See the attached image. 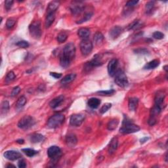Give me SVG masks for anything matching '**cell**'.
Listing matches in <instances>:
<instances>
[{
    "mask_svg": "<svg viewBox=\"0 0 168 168\" xmlns=\"http://www.w3.org/2000/svg\"><path fill=\"white\" fill-rule=\"evenodd\" d=\"M16 23V20L13 18H9L7 20L6 22V27L8 29L12 28L15 26Z\"/></svg>",
    "mask_w": 168,
    "mask_h": 168,
    "instance_id": "74e56055",
    "label": "cell"
},
{
    "mask_svg": "<svg viewBox=\"0 0 168 168\" xmlns=\"http://www.w3.org/2000/svg\"><path fill=\"white\" fill-rule=\"evenodd\" d=\"M36 124L34 118L30 116H24L19 120L18 127L21 130H26L32 127Z\"/></svg>",
    "mask_w": 168,
    "mask_h": 168,
    "instance_id": "8992f818",
    "label": "cell"
},
{
    "mask_svg": "<svg viewBox=\"0 0 168 168\" xmlns=\"http://www.w3.org/2000/svg\"><path fill=\"white\" fill-rule=\"evenodd\" d=\"M3 156H4L6 159H7L9 160L14 161L22 158V154L19 152H18V151L8 150L4 152V154H3Z\"/></svg>",
    "mask_w": 168,
    "mask_h": 168,
    "instance_id": "7c38bea8",
    "label": "cell"
},
{
    "mask_svg": "<svg viewBox=\"0 0 168 168\" xmlns=\"http://www.w3.org/2000/svg\"><path fill=\"white\" fill-rule=\"evenodd\" d=\"M75 47L73 43H68L63 47L60 55V64L62 68H67L70 65L75 57Z\"/></svg>",
    "mask_w": 168,
    "mask_h": 168,
    "instance_id": "6da1fadb",
    "label": "cell"
},
{
    "mask_svg": "<svg viewBox=\"0 0 168 168\" xmlns=\"http://www.w3.org/2000/svg\"><path fill=\"white\" fill-rule=\"evenodd\" d=\"M59 5H60V2L58 1H52L48 4L47 8V13H55L56 10H57Z\"/></svg>",
    "mask_w": 168,
    "mask_h": 168,
    "instance_id": "7402d4cb",
    "label": "cell"
},
{
    "mask_svg": "<svg viewBox=\"0 0 168 168\" xmlns=\"http://www.w3.org/2000/svg\"><path fill=\"white\" fill-rule=\"evenodd\" d=\"M93 13H91V12H88V13H86L84 15V16H83V18H82L81 20H80V21H78L77 22V24H82V23H84L85 22H87L89 20H90L91 18L92 17V16H93Z\"/></svg>",
    "mask_w": 168,
    "mask_h": 168,
    "instance_id": "4dcf8cb0",
    "label": "cell"
},
{
    "mask_svg": "<svg viewBox=\"0 0 168 168\" xmlns=\"http://www.w3.org/2000/svg\"><path fill=\"white\" fill-rule=\"evenodd\" d=\"M162 108L160 107L159 106H157V105L155 104L150 110V116L157 118V116L160 114L161 111H162Z\"/></svg>",
    "mask_w": 168,
    "mask_h": 168,
    "instance_id": "f546056e",
    "label": "cell"
},
{
    "mask_svg": "<svg viewBox=\"0 0 168 168\" xmlns=\"http://www.w3.org/2000/svg\"><path fill=\"white\" fill-rule=\"evenodd\" d=\"M70 11L74 15H80L85 9L83 3L81 1H73L70 5Z\"/></svg>",
    "mask_w": 168,
    "mask_h": 168,
    "instance_id": "8fae6325",
    "label": "cell"
},
{
    "mask_svg": "<svg viewBox=\"0 0 168 168\" xmlns=\"http://www.w3.org/2000/svg\"><path fill=\"white\" fill-rule=\"evenodd\" d=\"M139 104V98L137 97H131L128 102V108L130 111H135Z\"/></svg>",
    "mask_w": 168,
    "mask_h": 168,
    "instance_id": "d6986e66",
    "label": "cell"
},
{
    "mask_svg": "<svg viewBox=\"0 0 168 168\" xmlns=\"http://www.w3.org/2000/svg\"><path fill=\"white\" fill-rule=\"evenodd\" d=\"M149 139V137H143V138H142V139H141V140H140V141H141V144H143V143H144L145 142H147V141Z\"/></svg>",
    "mask_w": 168,
    "mask_h": 168,
    "instance_id": "681fc988",
    "label": "cell"
},
{
    "mask_svg": "<svg viewBox=\"0 0 168 168\" xmlns=\"http://www.w3.org/2000/svg\"><path fill=\"white\" fill-rule=\"evenodd\" d=\"M123 29L121 27L119 26H114L113 28H112L111 30H110V37L112 39H115L118 38L119 36H120V34L122 33Z\"/></svg>",
    "mask_w": 168,
    "mask_h": 168,
    "instance_id": "9a60e30c",
    "label": "cell"
},
{
    "mask_svg": "<svg viewBox=\"0 0 168 168\" xmlns=\"http://www.w3.org/2000/svg\"><path fill=\"white\" fill-rule=\"evenodd\" d=\"M103 64V62L102 61V58L99 55H96L94 56L93 58L90 62H87L85 65V70L87 71H90L91 69L93 68L94 67H97L101 66Z\"/></svg>",
    "mask_w": 168,
    "mask_h": 168,
    "instance_id": "9c48e42d",
    "label": "cell"
},
{
    "mask_svg": "<svg viewBox=\"0 0 168 168\" xmlns=\"http://www.w3.org/2000/svg\"><path fill=\"white\" fill-rule=\"evenodd\" d=\"M153 37L154 38H155L156 39H162L164 38V34L162 32L156 31L153 34Z\"/></svg>",
    "mask_w": 168,
    "mask_h": 168,
    "instance_id": "b9f144b4",
    "label": "cell"
},
{
    "mask_svg": "<svg viewBox=\"0 0 168 168\" xmlns=\"http://www.w3.org/2000/svg\"><path fill=\"white\" fill-rule=\"evenodd\" d=\"M67 38H68V35L66 34L65 32H61L58 34L57 38V40L58 43L61 44V43H63V42L67 41Z\"/></svg>",
    "mask_w": 168,
    "mask_h": 168,
    "instance_id": "d6a6232c",
    "label": "cell"
},
{
    "mask_svg": "<svg viewBox=\"0 0 168 168\" xmlns=\"http://www.w3.org/2000/svg\"><path fill=\"white\" fill-rule=\"evenodd\" d=\"M112 107V104L111 103H106L103 105V107L101 108L100 109V113L103 114L105 112L110 109V108Z\"/></svg>",
    "mask_w": 168,
    "mask_h": 168,
    "instance_id": "ab89813d",
    "label": "cell"
},
{
    "mask_svg": "<svg viewBox=\"0 0 168 168\" xmlns=\"http://www.w3.org/2000/svg\"><path fill=\"white\" fill-rule=\"evenodd\" d=\"M30 34L33 38L39 39L41 38L42 32L41 29V23L39 21L32 22L29 26Z\"/></svg>",
    "mask_w": 168,
    "mask_h": 168,
    "instance_id": "277c9868",
    "label": "cell"
},
{
    "mask_svg": "<svg viewBox=\"0 0 168 168\" xmlns=\"http://www.w3.org/2000/svg\"><path fill=\"white\" fill-rule=\"evenodd\" d=\"M115 91L114 90H110L107 91H100L97 92L98 94H99V95H102V96H110V95H113Z\"/></svg>",
    "mask_w": 168,
    "mask_h": 168,
    "instance_id": "f35d334b",
    "label": "cell"
},
{
    "mask_svg": "<svg viewBox=\"0 0 168 168\" xmlns=\"http://www.w3.org/2000/svg\"><path fill=\"white\" fill-rule=\"evenodd\" d=\"M6 167H15V166H13V165H12V164H8V165H7V166H6Z\"/></svg>",
    "mask_w": 168,
    "mask_h": 168,
    "instance_id": "816d5d0a",
    "label": "cell"
},
{
    "mask_svg": "<svg viewBox=\"0 0 168 168\" xmlns=\"http://www.w3.org/2000/svg\"><path fill=\"white\" fill-rule=\"evenodd\" d=\"M75 77H76V75L75 74H68L66 76H64L63 78L62 79L61 81V83L62 85H67L71 83L72 81H73Z\"/></svg>",
    "mask_w": 168,
    "mask_h": 168,
    "instance_id": "d4e9b609",
    "label": "cell"
},
{
    "mask_svg": "<svg viewBox=\"0 0 168 168\" xmlns=\"http://www.w3.org/2000/svg\"><path fill=\"white\" fill-rule=\"evenodd\" d=\"M118 124H119V120H118V119H116V118H115V119L111 120L107 125L108 130L110 131H113L114 130H116V127L118 126Z\"/></svg>",
    "mask_w": 168,
    "mask_h": 168,
    "instance_id": "f1b7e54d",
    "label": "cell"
},
{
    "mask_svg": "<svg viewBox=\"0 0 168 168\" xmlns=\"http://www.w3.org/2000/svg\"><path fill=\"white\" fill-rule=\"evenodd\" d=\"M9 110V103L7 101H4L2 102L1 107V114H6Z\"/></svg>",
    "mask_w": 168,
    "mask_h": 168,
    "instance_id": "1f68e13d",
    "label": "cell"
},
{
    "mask_svg": "<svg viewBox=\"0 0 168 168\" xmlns=\"http://www.w3.org/2000/svg\"><path fill=\"white\" fill-rule=\"evenodd\" d=\"M78 35L80 38L84 39H86L90 36V29L87 28H81L79 29L78 31Z\"/></svg>",
    "mask_w": 168,
    "mask_h": 168,
    "instance_id": "603a6c76",
    "label": "cell"
},
{
    "mask_svg": "<svg viewBox=\"0 0 168 168\" xmlns=\"http://www.w3.org/2000/svg\"><path fill=\"white\" fill-rule=\"evenodd\" d=\"M27 103V99L24 96H21L20 97L16 103V109L20 110L24 107V105Z\"/></svg>",
    "mask_w": 168,
    "mask_h": 168,
    "instance_id": "83f0119b",
    "label": "cell"
},
{
    "mask_svg": "<svg viewBox=\"0 0 168 168\" xmlns=\"http://www.w3.org/2000/svg\"><path fill=\"white\" fill-rule=\"evenodd\" d=\"M87 104L89 105V107L95 109V108H97L98 107H99V105L101 104V101L97 98L93 97L88 100Z\"/></svg>",
    "mask_w": 168,
    "mask_h": 168,
    "instance_id": "cb8c5ba5",
    "label": "cell"
},
{
    "mask_svg": "<svg viewBox=\"0 0 168 168\" xmlns=\"http://www.w3.org/2000/svg\"><path fill=\"white\" fill-rule=\"evenodd\" d=\"M164 70H165V71L167 72V65H166L165 67H164Z\"/></svg>",
    "mask_w": 168,
    "mask_h": 168,
    "instance_id": "f5cc1de1",
    "label": "cell"
},
{
    "mask_svg": "<svg viewBox=\"0 0 168 168\" xmlns=\"http://www.w3.org/2000/svg\"><path fill=\"white\" fill-rule=\"evenodd\" d=\"M47 155L52 160V163H56L62 155L60 148L57 146H52L47 150Z\"/></svg>",
    "mask_w": 168,
    "mask_h": 168,
    "instance_id": "52a82bcc",
    "label": "cell"
},
{
    "mask_svg": "<svg viewBox=\"0 0 168 168\" xmlns=\"http://www.w3.org/2000/svg\"><path fill=\"white\" fill-rule=\"evenodd\" d=\"M50 75L52 77L56 79H58L62 76V74L61 73H57V72H50Z\"/></svg>",
    "mask_w": 168,
    "mask_h": 168,
    "instance_id": "c3c4849f",
    "label": "cell"
},
{
    "mask_svg": "<svg viewBox=\"0 0 168 168\" xmlns=\"http://www.w3.org/2000/svg\"><path fill=\"white\" fill-rule=\"evenodd\" d=\"M55 19V13H47V16H46L45 21V26L46 28H49L51 26V24L53 23Z\"/></svg>",
    "mask_w": 168,
    "mask_h": 168,
    "instance_id": "44dd1931",
    "label": "cell"
},
{
    "mask_svg": "<svg viewBox=\"0 0 168 168\" xmlns=\"http://www.w3.org/2000/svg\"><path fill=\"white\" fill-rule=\"evenodd\" d=\"M93 40L95 44L97 45H100L101 44H103V42L104 41V36L101 32H97L95 33V34L94 35Z\"/></svg>",
    "mask_w": 168,
    "mask_h": 168,
    "instance_id": "4316f807",
    "label": "cell"
},
{
    "mask_svg": "<svg viewBox=\"0 0 168 168\" xmlns=\"http://www.w3.org/2000/svg\"><path fill=\"white\" fill-rule=\"evenodd\" d=\"M159 65L160 61L158 60V59H154V60L148 62L147 64L144 65V69H146V70H151V69L156 68V67H158Z\"/></svg>",
    "mask_w": 168,
    "mask_h": 168,
    "instance_id": "484cf974",
    "label": "cell"
},
{
    "mask_svg": "<svg viewBox=\"0 0 168 168\" xmlns=\"http://www.w3.org/2000/svg\"><path fill=\"white\" fill-rule=\"evenodd\" d=\"M22 151L28 157L34 156L36 155V154H37L38 152V151H36L34 149H22Z\"/></svg>",
    "mask_w": 168,
    "mask_h": 168,
    "instance_id": "836d02e7",
    "label": "cell"
},
{
    "mask_svg": "<svg viewBox=\"0 0 168 168\" xmlns=\"http://www.w3.org/2000/svg\"><path fill=\"white\" fill-rule=\"evenodd\" d=\"M30 140L32 143H41L45 140V137L39 133H34L30 137Z\"/></svg>",
    "mask_w": 168,
    "mask_h": 168,
    "instance_id": "ffe728a7",
    "label": "cell"
},
{
    "mask_svg": "<svg viewBox=\"0 0 168 168\" xmlns=\"http://www.w3.org/2000/svg\"><path fill=\"white\" fill-rule=\"evenodd\" d=\"M85 119V116L81 114H72L70 119V124L71 126L74 127H79L83 123Z\"/></svg>",
    "mask_w": 168,
    "mask_h": 168,
    "instance_id": "30bf717a",
    "label": "cell"
},
{
    "mask_svg": "<svg viewBox=\"0 0 168 168\" xmlns=\"http://www.w3.org/2000/svg\"><path fill=\"white\" fill-rule=\"evenodd\" d=\"M16 45L21 48H27L29 47V44L26 41H19L16 44Z\"/></svg>",
    "mask_w": 168,
    "mask_h": 168,
    "instance_id": "60d3db41",
    "label": "cell"
},
{
    "mask_svg": "<svg viewBox=\"0 0 168 168\" xmlns=\"http://www.w3.org/2000/svg\"><path fill=\"white\" fill-rule=\"evenodd\" d=\"M154 5H155V1H149L148 2L146 6H145V10L147 13H150L152 12V9L154 7Z\"/></svg>",
    "mask_w": 168,
    "mask_h": 168,
    "instance_id": "8d00e7d4",
    "label": "cell"
},
{
    "mask_svg": "<svg viewBox=\"0 0 168 168\" xmlns=\"http://www.w3.org/2000/svg\"><path fill=\"white\" fill-rule=\"evenodd\" d=\"M118 60L116 58H112L109 61V63L108 64V72L110 76L113 77L116 74V68L118 66Z\"/></svg>",
    "mask_w": 168,
    "mask_h": 168,
    "instance_id": "4fadbf2b",
    "label": "cell"
},
{
    "mask_svg": "<svg viewBox=\"0 0 168 168\" xmlns=\"http://www.w3.org/2000/svg\"><path fill=\"white\" fill-rule=\"evenodd\" d=\"M64 100V95H60V96L55 97L53 99L51 100L50 103H49V107H50L53 109L57 108L59 105H60L62 102Z\"/></svg>",
    "mask_w": 168,
    "mask_h": 168,
    "instance_id": "e0dca14e",
    "label": "cell"
},
{
    "mask_svg": "<svg viewBox=\"0 0 168 168\" xmlns=\"http://www.w3.org/2000/svg\"><path fill=\"white\" fill-rule=\"evenodd\" d=\"M141 130L139 126L133 124L127 116H124L122 127L120 129V132L123 134H130L135 133Z\"/></svg>",
    "mask_w": 168,
    "mask_h": 168,
    "instance_id": "7a4b0ae2",
    "label": "cell"
},
{
    "mask_svg": "<svg viewBox=\"0 0 168 168\" xmlns=\"http://www.w3.org/2000/svg\"><path fill=\"white\" fill-rule=\"evenodd\" d=\"M139 23H140L139 20H135L134 21H133L129 26H128L127 29L129 30H135L140 26Z\"/></svg>",
    "mask_w": 168,
    "mask_h": 168,
    "instance_id": "d590c367",
    "label": "cell"
},
{
    "mask_svg": "<svg viewBox=\"0 0 168 168\" xmlns=\"http://www.w3.org/2000/svg\"><path fill=\"white\" fill-rule=\"evenodd\" d=\"M16 143H19V144H24V141L23 140V139H18V140H16Z\"/></svg>",
    "mask_w": 168,
    "mask_h": 168,
    "instance_id": "f907efd6",
    "label": "cell"
},
{
    "mask_svg": "<svg viewBox=\"0 0 168 168\" xmlns=\"http://www.w3.org/2000/svg\"><path fill=\"white\" fill-rule=\"evenodd\" d=\"M13 3H14V1H13V0H7V1H5V9L7 10V11H9V9H11L13 6Z\"/></svg>",
    "mask_w": 168,
    "mask_h": 168,
    "instance_id": "ee69618b",
    "label": "cell"
},
{
    "mask_svg": "<svg viewBox=\"0 0 168 168\" xmlns=\"http://www.w3.org/2000/svg\"><path fill=\"white\" fill-rule=\"evenodd\" d=\"M78 143V139L76 136L73 133H69L68 135L66 137V143L67 145L70 147H74Z\"/></svg>",
    "mask_w": 168,
    "mask_h": 168,
    "instance_id": "2e32d148",
    "label": "cell"
},
{
    "mask_svg": "<svg viewBox=\"0 0 168 168\" xmlns=\"http://www.w3.org/2000/svg\"><path fill=\"white\" fill-rule=\"evenodd\" d=\"M118 140L116 137H114L110 141L109 144V147H108V153L110 155L113 154L118 149Z\"/></svg>",
    "mask_w": 168,
    "mask_h": 168,
    "instance_id": "ac0fdd59",
    "label": "cell"
},
{
    "mask_svg": "<svg viewBox=\"0 0 168 168\" xmlns=\"http://www.w3.org/2000/svg\"><path fill=\"white\" fill-rule=\"evenodd\" d=\"M138 3H139V1H136V0H131V1H128L126 3V7H133L136 6Z\"/></svg>",
    "mask_w": 168,
    "mask_h": 168,
    "instance_id": "7bdbcfd3",
    "label": "cell"
},
{
    "mask_svg": "<svg viewBox=\"0 0 168 168\" xmlns=\"http://www.w3.org/2000/svg\"><path fill=\"white\" fill-rule=\"evenodd\" d=\"M16 78V75L14 74V72H9V73L7 74L6 75V78H5V82L7 84H9L10 82L13 81V80H15Z\"/></svg>",
    "mask_w": 168,
    "mask_h": 168,
    "instance_id": "e575fe53",
    "label": "cell"
},
{
    "mask_svg": "<svg viewBox=\"0 0 168 168\" xmlns=\"http://www.w3.org/2000/svg\"><path fill=\"white\" fill-rule=\"evenodd\" d=\"M65 120V116L62 114L57 113L51 116L47 121V127L50 129H55L60 127Z\"/></svg>",
    "mask_w": 168,
    "mask_h": 168,
    "instance_id": "3957f363",
    "label": "cell"
},
{
    "mask_svg": "<svg viewBox=\"0 0 168 168\" xmlns=\"http://www.w3.org/2000/svg\"><path fill=\"white\" fill-rule=\"evenodd\" d=\"M114 81L117 84V85L120 87H126L129 85V81L127 80V77L122 70H118L115 74Z\"/></svg>",
    "mask_w": 168,
    "mask_h": 168,
    "instance_id": "5b68a950",
    "label": "cell"
},
{
    "mask_svg": "<svg viewBox=\"0 0 168 168\" xmlns=\"http://www.w3.org/2000/svg\"><path fill=\"white\" fill-rule=\"evenodd\" d=\"M135 52L137 54H147L148 51L145 49H137L135 50Z\"/></svg>",
    "mask_w": 168,
    "mask_h": 168,
    "instance_id": "bcb514c9",
    "label": "cell"
},
{
    "mask_svg": "<svg viewBox=\"0 0 168 168\" xmlns=\"http://www.w3.org/2000/svg\"><path fill=\"white\" fill-rule=\"evenodd\" d=\"M21 90V89L19 86H16V87H14V88H13L12 92H11V96L12 97L16 96V95H17L20 93Z\"/></svg>",
    "mask_w": 168,
    "mask_h": 168,
    "instance_id": "f6af8a7d",
    "label": "cell"
},
{
    "mask_svg": "<svg viewBox=\"0 0 168 168\" xmlns=\"http://www.w3.org/2000/svg\"><path fill=\"white\" fill-rule=\"evenodd\" d=\"M18 166L20 168H24L26 167V162L24 160H20L18 163Z\"/></svg>",
    "mask_w": 168,
    "mask_h": 168,
    "instance_id": "7dc6e473",
    "label": "cell"
},
{
    "mask_svg": "<svg viewBox=\"0 0 168 168\" xmlns=\"http://www.w3.org/2000/svg\"><path fill=\"white\" fill-rule=\"evenodd\" d=\"M166 97V93L162 91H159L157 92V93L154 98V102H155V104L157 106H159L162 108V104L164 103V99Z\"/></svg>",
    "mask_w": 168,
    "mask_h": 168,
    "instance_id": "5bb4252c",
    "label": "cell"
},
{
    "mask_svg": "<svg viewBox=\"0 0 168 168\" xmlns=\"http://www.w3.org/2000/svg\"><path fill=\"white\" fill-rule=\"evenodd\" d=\"M80 51L81 53L84 56H87L90 55L92 50H93V44L89 39H83L80 43Z\"/></svg>",
    "mask_w": 168,
    "mask_h": 168,
    "instance_id": "ba28073f",
    "label": "cell"
}]
</instances>
